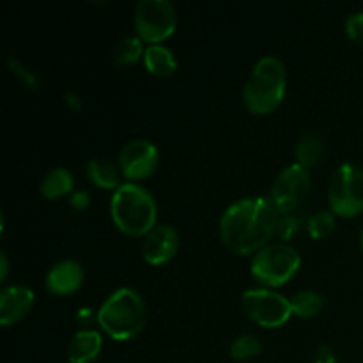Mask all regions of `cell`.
I'll use <instances>...</instances> for the list:
<instances>
[{"label": "cell", "mask_w": 363, "mask_h": 363, "mask_svg": "<svg viewBox=\"0 0 363 363\" xmlns=\"http://www.w3.org/2000/svg\"><path fill=\"white\" fill-rule=\"evenodd\" d=\"M282 213L269 197H248L234 202L220 218L223 245L236 254L247 255L266 247L277 236Z\"/></svg>", "instance_id": "cell-1"}, {"label": "cell", "mask_w": 363, "mask_h": 363, "mask_svg": "<svg viewBox=\"0 0 363 363\" xmlns=\"http://www.w3.org/2000/svg\"><path fill=\"white\" fill-rule=\"evenodd\" d=\"M113 223L128 236H145L156 227L158 206L145 188L135 183H124L113 191L110 201Z\"/></svg>", "instance_id": "cell-2"}, {"label": "cell", "mask_w": 363, "mask_h": 363, "mask_svg": "<svg viewBox=\"0 0 363 363\" xmlns=\"http://www.w3.org/2000/svg\"><path fill=\"white\" fill-rule=\"evenodd\" d=\"M96 319L112 339L130 340L144 328L145 303L135 289L121 287L103 301Z\"/></svg>", "instance_id": "cell-3"}, {"label": "cell", "mask_w": 363, "mask_h": 363, "mask_svg": "<svg viewBox=\"0 0 363 363\" xmlns=\"http://www.w3.org/2000/svg\"><path fill=\"white\" fill-rule=\"evenodd\" d=\"M287 71L277 57H262L255 62L243 87V103L252 113H268L286 96Z\"/></svg>", "instance_id": "cell-4"}, {"label": "cell", "mask_w": 363, "mask_h": 363, "mask_svg": "<svg viewBox=\"0 0 363 363\" xmlns=\"http://www.w3.org/2000/svg\"><path fill=\"white\" fill-rule=\"evenodd\" d=\"M301 266V257L287 243L266 245L252 259V277L266 287H279L289 282Z\"/></svg>", "instance_id": "cell-5"}, {"label": "cell", "mask_w": 363, "mask_h": 363, "mask_svg": "<svg viewBox=\"0 0 363 363\" xmlns=\"http://www.w3.org/2000/svg\"><path fill=\"white\" fill-rule=\"evenodd\" d=\"M330 209L335 215L351 218L363 211V170L351 163L337 167L330 181Z\"/></svg>", "instance_id": "cell-6"}, {"label": "cell", "mask_w": 363, "mask_h": 363, "mask_svg": "<svg viewBox=\"0 0 363 363\" xmlns=\"http://www.w3.org/2000/svg\"><path fill=\"white\" fill-rule=\"evenodd\" d=\"M177 13L169 0H140L135 9V28L142 41L160 45L174 34Z\"/></svg>", "instance_id": "cell-7"}, {"label": "cell", "mask_w": 363, "mask_h": 363, "mask_svg": "<svg viewBox=\"0 0 363 363\" xmlns=\"http://www.w3.org/2000/svg\"><path fill=\"white\" fill-rule=\"evenodd\" d=\"M241 307L245 314L264 328H279L284 326L293 315L291 300L282 294L268 289H248L241 296Z\"/></svg>", "instance_id": "cell-8"}, {"label": "cell", "mask_w": 363, "mask_h": 363, "mask_svg": "<svg viewBox=\"0 0 363 363\" xmlns=\"http://www.w3.org/2000/svg\"><path fill=\"white\" fill-rule=\"evenodd\" d=\"M311 191V172L300 163L286 167L275 179L272 201L282 215H289L300 208Z\"/></svg>", "instance_id": "cell-9"}, {"label": "cell", "mask_w": 363, "mask_h": 363, "mask_svg": "<svg viewBox=\"0 0 363 363\" xmlns=\"http://www.w3.org/2000/svg\"><path fill=\"white\" fill-rule=\"evenodd\" d=\"M160 152L152 142L133 138L119 152V169L131 181L145 179L158 167Z\"/></svg>", "instance_id": "cell-10"}, {"label": "cell", "mask_w": 363, "mask_h": 363, "mask_svg": "<svg viewBox=\"0 0 363 363\" xmlns=\"http://www.w3.org/2000/svg\"><path fill=\"white\" fill-rule=\"evenodd\" d=\"M177 250H179V234L174 227L156 225L151 233L144 236L142 255L149 264H165L170 259H174Z\"/></svg>", "instance_id": "cell-11"}, {"label": "cell", "mask_w": 363, "mask_h": 363, "mask_svg": "<svg viewBox=\"0 0 363 363\" xmlns=\"http://www.w3.org/2000/svg\"><path fill=\"white\" fill-rule=\"evenodd\" d=\"M84 284V268L78 261L62 259L46 273V289L55 296H66L78 291Z\"/></svg>", "instance_id": "cell-12"}, {"label": "cell", "mask_w": 363, "mask_h": 363, "mask_svg": "<svg viewBox=\"0 0 363 363\" xmlns=\"http://www.w3.org/2000/svg\"><path fill=\"white\" fill-rule=\"evenodd\" d=\"M34 305V291L25 286L4 287L0 293V325L11 326L23 319Z\"/></svg>", "instance_id": "cell-13"}, {"label": "cell", "mask_w": 363, "mask_h": 363, "mask_svg": "<svg viewBox=\"0 0 363 363\" xmlns=\"http://www.w3.org/2000/svg\"><path fill=\"white\" fill-rule=\"evenodd\" d=\"M103 339L96 330H80L71 339L67 347V362L69 363H91L96 360L101 351Z\"/></svg>", "instance_id": "cell-14"}, {"label": "cell", "mask_w": 363, "mask_h": 363, "mask_svg": "<svg viewBox=\"0 0 363 363\" xmlns=\"http://www.w3.org/2000/svg\"><path fill=\"white\" fill-rule=\"evenodd\" d=\"M144 64L149 73L158 78L172 77L177 71L176 57L163 45H149L144 52Z\"/></svg>", "instance_id": "cell-15"}, {"label": "cell", "mask_w": 363, "mask_h": 363, "mask_svg": "<svg viewBox=\"0 0 363 363\" xmlns=\"http://www.w3.org/2000/svg\"><path fill=\"white\" fill-rule=\"evenodd\" d=\"M74 186V177L73 174L69 172L64 167H55V169L48 170L46 176L43 177L41 181V190L43 197L48 199V201H55V199L62 197V195H67L73 191Z\"/></svg>", "instance_id": "cell-16"}, {"label": "cell", "mask_w": 363, "mask_h": 363, "mask_svg": "<svg viewBox=\"0 0 363 363\" xmlns=\"http://www.w3.org/2000/svg\"><path fill=\"white\" fill-rule=\"evenodd\" d=\"M87 177L103 190L116 191L121 186L117 167L105 158H92L87 163Z\"/></svg>", "instance_id": "cell-17"}, {"label": "cell", "mask_w": 363, "mask_h": 363, "mask_svg": "<svg viewBox=\"0 0 363 363\" xmlns=\"http://www.w3.org/2000/svg\"><path fill=\"white\" fill-rule=\"evenodd\" d=\"M325 300L319 293L315 291H298L293 298H291V308H293V314L300 315V318H315V315L321 312Z\"/></svg>", "instance_id": "cell-18"}, {"label": "cell", "mask_w": 363, "mask_h": 363, "mask_svg": "<svg viewBox=\"0 0 363 363\" xmlns=\"http://www.w3.org/2000/svg\"><path fill=\"white\" fill-rule=\"evenodd\" d=\"M323 151H325V145H323V140L318 135H303L296 144V163L308 169V167L315 165L321 160Z\"/></svg>", "instance_id": "cell-19"}, {"label": "cell", "mask_w": 363, "mask_h": 363, "mask_svg": "<svg viewBox=\"0 0 363 363\" xmlns=\"http://www.w3.org/2000/svg\"><path fill=\"white\" fill-rule=\"evenodd\" d=\"M145 50L142 48V39L138 35L123 38L113 48V60L117 64H133L142 57Z\"/></svg>", "instance_id": "cell-20"}, {"label": "cell", "mask_w": 363, "mask_h": 363, "mask_svg": "<svg viewBox=\"0 0 363 363\" xmlns=\"http://www.w3.org/2000/svg\"><path fill=\"white\" fill-rule=\"evenodd\" d=\"M262 351L261 340L255 335H250V333H245V335L236 337L230 344V357L234 360H248V358L257 357Z\"/></svg>", "instance_id": "cell-21"}, {"label": "cell", "mask_w": 363, "mask_h": 363, "mask_svg": "<svg viewBox=\"0 0 363 363\" xmlns=\"http://www.w3.org/2000/svg\"><path fill=\"white\" fill-rule=\"evenodd\" d=\"M307 233L314 240H323L330 236L332 230L335 229V216L330 211H318L307 220Z\"/></svg>", "instance_id": "cell-22"}, {"label": "cell", "mask_w": 363, "mask_h": 363, "mask_svg": "<svg viewBox=\"0 0 363 363\" xmlns=\"http://www.w3.org/2000/svg\"><path fill=\"white\" fill-rule=\"evenodd\" d=\"M301 223H303V220H301L300 216L293 215V213H289V215H282L280 216L279 227H277V236H279L282 241L293 240V238L300 233Z\"/></svg>", "instance_id": "cell-23"}, {"label": "cell", "mask_w": 363, "mask_h": 363, "mask_svg": "<svg viewBox=\"0 0 363 363\" xmlns=\"http://www.w3.org/2000/svg\"><path fill=\"white\" fill-rule=\"evenodd\" d=\"M346 34L353 41L363 45V13H353L346 20Z\"/></svg>", "instance_id": "cell-24"}, {"label": "cell", "mask_w": 363, "mask_h": 363, "mask_svg": "<svg viewBox=\"0 0 363 363\" xmlns=\"http://www.w3.org/2000/svg\"><path fill=\"white\" fill-rule=\"evenodd\" d=\"M7 64H9V67L13 69V73L16 74V77H20L21 80L25 82V85H27V87L38 89V78H35L34 74H32L30 71H28L27 67H25L23 64L20 62V60L9 59V60H7Z\"/></svg>", "instance_id": "cell-25"}, {"label": "cell", "mask_w": 363, "mask_h": 363, "mask_svg": "<svg viewBox=\"0 0 363 363\" xmlns=\"http://www.w3.org/2000/svg\"><path fill=\"white\" fill-rule=\"evenodd\" d=\"M69 204H71V208H74L77 211H82V209L89 208V204H91V197H89L87 191H84V190L73 191V194H71V199H69Z\"/></svg>", "instance_id": "cell-26"}, {"label": "cell", "mask_w": 363, "mask_h": 363, "mask_svg": "<svg viewBox=\"0 0 363 363\" xmlns=\"http://www.w3.org/2000/svg\"><path fill=\"white\" fill-rule=\"evenodd\" d=\"M335 357H333V353L330 351V347H321V350L318 351V354H315V363H335Z\"/></svg>", "instance_id": "cell-27"}, {"label": "cell", "mask_w": 363, "mask_h": 363, "mask_svg": "<svg viewBox=\"0 0 363 363\" xmlns=\"http://www.w3.org/2000/svg\"><path fill=\"white\" fill-rule=\"evenodd\" d=\"M7 272H9V264H7L6 254H0V280H6Z\"/></svg>", "instance_id": "cell-28"}, {"label": "cell", "mask_w": 363, "mask_h": 363, "mask_svg": "<svg viewBox=\"0 0 363 363\" xmlns=\"http://www.w3.org/2000/svg\"><path fill=\"white\" fill-rule=\"evenodd\" d=\"M66 101H67V105H71L73 108H77V110L80 108V101H78V98L73 94V92H66Z\"/></svg>", "instance_id": "cell-29"}, {"label": "cell", "mask_w": 363, "mask_h": 363, "mask_svg": "<svg viewBox=\"0 0 363 363\" xmlns=\"http://www.w3.org/2000/svg\"><path fill=\"white\" fill-rule=\"evenodd\" d=\"M360 243H362V248H363V230H362V236H360Z\"/></svg>", "instance_id": "cell-30"}, {"label": "cell", "mask_w": 363, "mask_h": 363, "mask_svg": "<svg viewBox=\"0 0 363 363\" xmlns=\"http://www.w3.org/2000/svg\"><path fill=\"white\" fill-rule=\"evenodd\" d=\"M335 363H337V362H335Z\"/></svg>", "instance_id": "cell-31"}]
</instances>
